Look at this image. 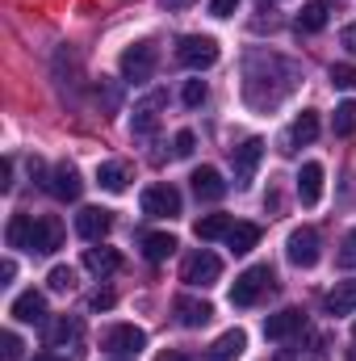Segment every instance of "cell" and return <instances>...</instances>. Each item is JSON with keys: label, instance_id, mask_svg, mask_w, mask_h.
<instances>
[{"label": "cell", "instance_id": "1", "mask_svg": "<svg viewBox=\"0 0 356 361\" xmlns=\"http://www.w3.org/2000/svg\"><path fill=\"white\" fill-rule=\"evenodd\" d=\"M4 240H8V248H25V252L46 257L63 244V223L59 219H34V214H13Z\"/></svg>", "mask_w": 356, "mask_h": 361}, {"label": "cell", "instance_id": "2", "mask_svg": "<svg viewBox=\"0 0 356 361\" xmlns=\"http://www.w3.org/2000/svg\"><path fill=\"white\" fill-rule=\"evenodd\" d=\"M272 269L268 265H252V269H243L235 277V286H231V307H256L260 298H265L268 290H272Z\"/></svg>", "mask_w": 356, "mask_h": 361}, {"label": "cell", "instance_id": "3", "mask_svg": "<svg viewBox=\"0 0 356 361\" xmlns=\"http://www.w3.org/2000/svg\"><path fill=\"white\" fill-rule=\"evenodd\" d=\"M218 277H222V261H218L214 252H205V248H197V252L184 257V265H180V281L193 286V290H210Z\"/></svg>", "mask_w": 356, "mask_h": 361}, {"label": "cell", "instance_id": "4", "mask_svg": "<svg viewBox=\"0 0 356 361\" xmlns=\"http://www.w3.org/2000/svg\"><path fill=\"white\" fill-rule=\"evenodd\" d=\"M155 63H160V51H155L151 42H134V47L122 51V76L134 80V85L151 80V76H155Z\"/></svg>", "mask_w": 356, "mask_h": 361}, {"label": "cell", "instance_id": "5", "mask_svg": "<svg viewBox=\"0 0 356 361\" xmlns=\"http://www.w3.org/2000/svg\"><path fill=\"white\" fill-rule=\"evenodd\" d=\"M177 59L184 63V68H193V72L214 68V63H218V42H214L210 34H189V38H180Z\"/></svg>", "mask_w": 356, "mask_h": 361}, {"label": "cell", "instance_id": "6", "mask_svg": "<svg viewBox=\"0 0 356 361\" xmlns=\"http://www.w3.org/2000/svg\"><path fill=\"white\" fill-rule=\"evenodd\" d=\"M285 257H289V265H298V269H314V265H319V231H314V227L289 231Z\"/></svg>", "mask_w": 356, "mask_h": 361}, {"label": "cell", "instance_id": "7", "mask_svg": "<svg viewBox=\"0 0 356 361\" xmlns=\"http://www.w3.org/2000/svg\"><path fill=\"white\" fill-rule=\"evenodd\" d=\"M231 160H235V185H239V189L252 185L260 160H265V139H243V143L231 152Z\"/></svg>", "mask_w": 356, "mask_h": 361}, {"label": "cell", "instance_id": "8", "mask_svg": "<svg viewBox=\"0 0 356 361\" xmlns=\"http://www.w3.org/2000/svg\"><path fill=\"white\" fill-rule=\"evenodd\" d=\"M143 214H151V219H172V214H180V193L172 185L143 189Z\"/></svg>", "mask_w": 356, "mask_h": 361}, {"label": "cell", "instance_id": "9", "mask_svg": "<svg viewBox=\"0 0 356 361\" xmlns=\"http://www.w3.org/2000/svg\"><path fill=\"white\" fill-rule=\"evenodd\" d=\"M143 345H147V332L134 328V324H117V328L105 332V349L117 353V357H130V353H139Z\"/></svg>", "mask_w": 356, "mask_h": 361}, {"label": "cell", "instance_id": "10", "mask_svg": "<svg viewBox=\"0 0 356 361\" xmlns=\"http://www.w3.org/2000/svg\"><path fill=\"white\" fill-rule=\"evenodd\" d=\"M306 328V315L298 311V307H285V311H276V315H268L265 319V336L268 341H289V336H298Z\"/></svg>", "mask_w": 356, "mask_h": 361}, {"label": "cell", "instance_id": "11", "mask_svg": "<svg viewBox=\"0 0 356 361\" xmlns=\"http://www.w3.org/2000/svg\"><path fill=\"white\" fill-rule=\"evenodd\" d=\"M109 210H101V206H84L80 214H76V231L89 240V244H101L105 235H109Z\"/></svg>", "mask_w": 356, "mask_h": 361}, {"label": "cell", "instance_id": "12", "mask_svg": "<svg viewBox=\"0 0 356 361\" xmlns=\"http://www.w3.org/2000/svg\"><path fill=\"white\" fill-rule=\"evenodd\" d=\"M172 307H177L180 328H205V324L214 319V307H210L205 298H189V294H180Z\"/></svg>", "mask_w": 356, "mask_h": 361}, {"label": "cell", "instance_id": "13", "mask_svg": "<svg viewBox=\"0 0 356 361\" xmlns=\"http://www.w3.org/2000/svg\"><path fill=\"white\" fill-rule=\"evenodd\" d=\"M160 109H164V92H151L147 101H139L134 114H130V130L134 135H151L155 122H160Z\"/></svg>", "mask_w": 356, "mask_h": 361}, {"label": "cell", "instance_id": "14", "mask_svg": "<svg viewBox=\"0 0 356 361\" xmlns=\"http://www.w3.org/2000/svg\"><path fill=\"white\" fill-rule=\"evenodd\" d=\"M46 189H51L55 197H63V202H76V197H80V173H76L72 164H55Z\"/></svg>", "mask_w": 356, "mask_h": 361}, {"label": "cell", "instance_id": "15", "mask_svg": "<svg viewBox=\"0 0 356 361\" xmlns=\"http://www.w3.org/2000/svg\"><path fill=\"white\" fill-rule=\"evenodd\" d=\"M298 197H302V206H319V197H323V164H302V173H298Z\"/></svg>", "mask_w": 356, "mask_h": 361}, {"label": "cell", "instance_id": "16", "mask_svg": "<svg viewBox=\"0 0 356 361\" xmlns=\"http://www.w3.org/2000/svg\"><path fill=\"white\" fill-rule=\"evenodd\" d=\"M42 315H46V298H42L38 290H25V294L13 298V319H21V324H42Z\"/></svg>", "mask_w": 356, "mask_h": 361}, {"label": "cell", "instance_id": "17", "mask_svg": "<svg viewBox=\"0 0 356 361\" xmlns=\"http://www.w3.org/2000/svg\"><path fill=\"white\" fill-rule=\"evenodd\" d=\"M193 193H197L201 202H222L227 180H222L218 169H197V173H193Z\"/></svg>", "mask_w": 356, "mask_h": 361}, {"label": "cell", "instance_id": "18", "mask_svg": "<svg viewBox=\"0 0 356 361\" xmlns=\"http://www.w3.org/2000/svg\"><path fill=\"white\" fill-rule=\"evenodd\" d=\"M243 349H248V336H243L239 328H231V332H222V336L210 345V361H235Z\"/></svg>", "mask_w": 356, "mask_h": 361}, {"label": "cell", "instance_id": "19", "mask_svg": "<svg viewBox=\"0 0 356 361\" xmlns=\"http://www.w3.org/2000/svg\"><path fill=\"white\" fill-rule=\"evenodd\" d=\"M327 315H352L356 311V281H336V290L323 298Z\"/></svg>", "mask_w": 356, "mask_h": 361}, {"label": "cell", "instance_id": "20", "mask_svg": "<svg viewBox=\"0 0 356 361\" xmlns=\"http://www.w3.org/2000/svg\"><path fill=\"white\" fill-rule=\"evenodd\" d=\"M256 244H260V227H256V223H235V227L227 231V248H231L235 257L252 252Z\"/></svg>", "mask_w": 356, "mask_h": 361}, {"label": "cell", "instance_id": "21", "mask_svg": "<svg viewBox=\"0 0 356 361\" xmlns=\"http://www.w3.org/2000/svg\"><path fill=\"white\" fill-rule=\"evenodd\" d=\"M84 269L96 273V277H109V273L122 269V257L113 248H84Z\"/></svg>", "mask_w": 356, "mask_h": 361}, {"label": "cell", "instance_id": "22", "mask_svg": "<svg viewBox=\"0 0 356 361\" xmlns=\"http://www.w3.org/2000/svg\"><path fill=\"white\" fill-rule=\"evenodd\" d=\"M177 252V235H168V231H151V235H143V257L147 261H168Z\"/></svg>", "mask_w": 356, "mask_h": 361}, {"label": "cell", "instance_id": "23", "mask_svg": "<svg viewBox=\"0 0 356 361\" xmlns=\"http://www.w3.org/2000/svg\"><path fill=\"white\" fill-rule=\"evenodd\" d=\"M235 227V219L231 214H205V219H197L193 223V231H197V240H227V231Z\"/></svg>", "mask_w": 356, "mask_h": 361}, {"label": "cell", "instance_id": "24", "mask_svg": "<svg viewBox=\"0 0 356 361\" xmlns=\"http://www.w3.org/2000/svg\"><path fill=\"white\" fill-rule=\"evenodd\" d=\"M319 139V114H310V109H302V118L289 126V143H314Z\"/></svg>", "mask_w": 356, "mask_h": 361}, {"label": "cell", "instance_id": "25", "mask_svg": "<svg viewBox=\"0 0 356 361\" xmlns=\"http://www.w3.org/2000/svg\"><path fill=\"white\" fill-rule=\"evenodd\" d=\"M76 336H80V319H76V315H72V319L63 315V319H55V324L46 328V345H51V349H59V345H68V341H76Z\"/></svg>", "mask_w": 356, "mask_h": 361}, {"label": "cell", "instance_id": "26", "mask_svg": "<svg viewBox=\"0 0 356 361\" xmlns=\"http://www.w3.org/2000/svg\"><path fill=\"white\" fill-rule=\"evenodd\" d=\"M327 25V0H310L302 13H298V30H306V34H319Z\"/></svg>", "mask_w": 356, "mask_h": 361}, {"label": "cell", "instance_id": "27", "mask_svg": "<svg viewBox=\"0 0 356 361\" xmlns=\"http://www.w3.org/2000/svg\"><path fill=\"white\" fill-rule=\"evenodd\" d=\"M96 185L109 189V193H122V189H126V169H122V164H101V169H96Z\"/></svg>", "mask_w": 356, "mask_h": 361}, {"label": "cell", "instance_id": "28", "mask_svg": "<svg viewBox=\"0 0 356 361\" xmlns=\"http://www.w3.org/2000/svg\"><path fill=\"white\" fill-rule=\"evenodd\" d=\"M336 135H356V101H344L336 105V118H331Z\"/></svg>", "mask_w": 356, "mask_h": 361}, {"label": "cell", "instance_id": "29", "mask_svg": "<svg viewBox=\"0 0 356 361\" xmlns=\"http://www.w3.org/2000/svg\"><path fill=\"white\" fill-rule=\"evenodd\" d=\"M336 265H340V269H356V227L344 235V244H340V252H336Z\"/></svg>", "mask_w": 356, "mask_h": 361}, {"label": "cell", "instance_id": "30", "mask_svg": "<svg viewBox=\"0 0 356 361\" xmlns=\"http://www.w3.org/2000/svg\"><path fill=\"white\" fill-rule=\"evenodd\" d=\"M331 85H336V89H352L356 85V68L352 63H336V68H331Z\"/></svg>", "mask_w": 356, "mask_h": 361}, {"label": "cell", "instance_id": "31", "mask_svg": "<svg viewBox=\"0 0 356 361\" xmlns=\"http://www.w3.org/2000/svg\"><path fill=\"white\" fill-rule=\"evenodd\" d=\"M76 286V269H68V265H59V269H51V290H72Z\"/></svg>", "mask_w": 356, "mask_h": 361}, {"label": "cell", "instance_id": "32", "mask_svg": "<svg viewBox=\"0 0 356 361\" xmlns=\"http://www.w3.org/2000/svg\"><path fill=\"white\" fill-rule=\"evenodd\" d=\"M0 349H4V353H0L4 361H21V341H17V332H4V336H0Z\"/></svg>", "mask_w": 356, "mask_h": 361}, {"label": "cell", "instance_id": "33", "mask_svg": "<svg viewBox=\"0 0 356 361\" xmlns=\"http://www.w3.org/2000/svg\"><path fill=\"white\" fill-rule=\"evenodd\" d=\"M205 80H189V85H184V92H180V97H184V105H201V101H205Z\"/></svg>", "mask_w": 356, "mask_h": 361}, {"label": "cell", "instance_id": "34", "mask_svg": "<svg viewBox=\"0 0 356 361\" xmlns=\"http://www.w3.org/2000/svg\"><path fill=\"white\" fill-rule=\"evenodd\" d=\"M193 143H197V139H193V130H180V135H177V156H193Z\"/></svg>", "mask_w": 356, "mask_h": 361}, {"label": "cell", "instance_id": "35", "mask_svg": "<svg viewBox=\"0 0 356 361\" xmlns=\"http://www.w3.org/2000/svg\"><path fill=\"white\" fill-rule=\"evenodd\" d=\"M89 307H92V311H105V307H113V294H109V290H96V294L89 298Z\"/></svg>", "mask_w": 356, "mask_h": 361}, {"label": "cell", "instance_id": "36", "mask_svg": "<svg viewBox=\"0 0 356 361\" xmlns=\"http://www.w3.org/2000/svg\"><path fill=\"white\" fill-rule=\"evenodd\" d=\"M235 4H239V0H214V4H210V13H214V17H231V13H235Z\"/></svg>", "mask_w": 356, "mask_h": 361}, {"label": "cell", "instance_id": "37", "mask_svg": "<svg viewBox=\"0 0 356 361\" xmlns=\"http://www.w3.org/2000/svg\"><path fill=\"white\" fill-rule=\"evenodd\" d=\"M340 42H344V51H348V55H356V21H352V25H344Z\"/></svg>", "mask_w": 356, "mask_h": 361}, {"label": "cell", "instance_id": "38", "mask_svg": "<svg viewBox=\"0 0 356 361\" xmlns=\"http://www.w3.org/2000/svg\"><path fill=\"white\" fill-rule=\"evenodd\" d=\"M0 189H13V164L8 160L0 164Z\"/></svg>", "mask_w": 356, "mask_h": 361}, {"label": "cell", "instance_id": "39", "mask_svg": "<svg viewBox=\"0 0 356 361\" xmlns=\"http://www.w3.org/2000/svg\"><path fill=\"white\" fill-rule=\"evenodd\" d=\"M13 273H17V265H13V261H4V265H0V286H8V281H13Z\"/></svg>", "mask_w": 356, "mask_h": 361}, {"label": "cell", "instance_id": "40", "mask_svg": "<svg viewBox=\"0 0 356 361\" xmlns=\"http://www.w3.org/2000/svg\"><path fill=\"white\" fill-rule=\"evenodd\" d=\"M155 361H189V357H184V353H177V349H168V353H160Z\"/></svg>", "mask_w": 356, "mask_h": 361}, {"label": "cell", "instance_id": "41", "mask_svg": "<svg viewBox=\"0 0 356 361\" xmlns=\"http://www.w3.org/2000/svg\"><path fill=\"white\" fill-rule=\"evenodd\" d=\"M34 361H63V357H51V353H42V357H34Z\"/></svg>", "mask_w": 356, "mask_h": 361}, {"label": "cell", "instance_id": "42", "mask_svg": "<svg viewBox=\"0 0 356 361\" xmlns=\"http://www.w3.org/2000/svg\"><path fill=\"white\" fill-rule=\"evenodd\" d=\"M348 361H356V345H352V349H348Z\"/></svg>", "mask_w": 356, "mask_h": 361}]
</instances>
